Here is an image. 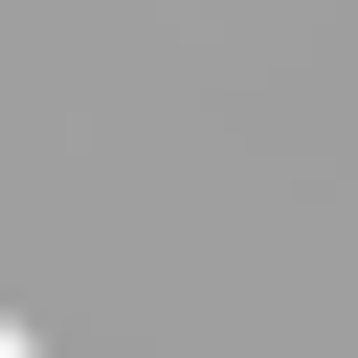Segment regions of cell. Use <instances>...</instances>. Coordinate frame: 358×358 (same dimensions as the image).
I'll use <instances>...</instances> for the list:
<instances>
[{
	"instance_id": "6da1fadb",
	"label": "cell",
	"mask_w": 358,
	"mask_h": 358,
	"mask_svg": "<svg viewBox=\"0 0 358 358\" xmlns=\"http://www.w3.org/2000/svg\"><path fill=\"white\" fill-rule=\"evenodd\" d=\"M0 358H45V336H22V313H0Z\"/></svg>"
}]
</instances>
